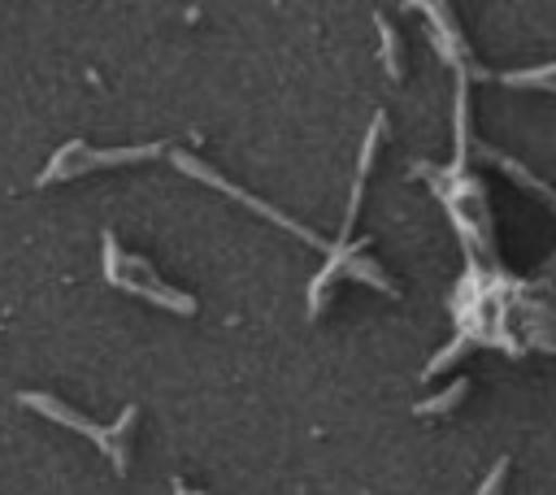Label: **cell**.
<instances>
[{
    "mask_svg": "<svg viewBox=\"0 0 556 495\" xmlns=\"http://www.w3.org/2000/svg\"><path fill=\"white\" fill-rule=\"evenodd\" d=\"M465 391H469V382H465V378H456V382H452L443 395H434V399H421V404H417V412H447V408H452V404H456Z\"/></svg>",
    "mask_w": 556,
    "mask_h": 495,
    "instance_id": "8992f818",
    "label": "cell"
},
{
    "mask_svg": "<svg viewBox=\"0 0 556 495\" xmlns=\"http://www.w3.org/2000/svg\"><path fill=\"white\" fill-rule=\"evenodd\" d=\"M174 495H204V491H191V486H182V482H174Z\"/></svg>",
    "mask_w": 556,
    "mask_h": 495,
    "instance_id": "52a82bcc",
    "label": "cell"
},
{
    "mask_svg": "<svg viewBox=\"0 0 556 495\" xmlns=\"http://www.w3.org/2000/svg\"><path fill=\"white\" fill-rule=\"evenodd\" d=\"M374 22H378V35H382V65H387V74H391V78H400V74H404V65H400V39H395V26H391L382 13H378Z\"/></svg>",
    "mask_w": 556,
    "mask_h": 495,
    "instance_id": "5b68a950",
    "label": "cell"
},
{
    "mask_svg": "<svg viewBox=\"0 0 556 495\" xmlns=\"http://www.w3.org/2000/svg\"><path fill=\"white\" fill-rule=\"evenodd\" d=\"M152 156H169L165 143H143V148H91L83 139H70L61 143L48 165L39 169V187H52V182H65V178H78V174H91V169H113V165H135V161H152Z\"/></svg>",
    "mask_w": 556,
    "mask_h": 495,
    "instance_id": "3957f363",
    "label": "cell"
},
{
    "mask_svg": "<svg viewBox=\"0 0 556 495\" xmlns=\"http://www.w3.org/2000/svg\"><path fill=\"white\" fill-rule=\"evenodd\" d=\"M17 404H26L30 412H39V417H48V421H56V426L78 430L83 439H91V443L109 456V465H113L117 473H126V465H130V430H135V421H139V404H126L113 426H96L91 417H83L78 408L61 404V399L48 395V391H22Z\"/></svg>",
    "mask_w": 556,
    "mask_h": 495,
    "instance_id": "7a4b0ae2",
    "label": "cell"
},
{
    "mask_svg": "<svg viewBox=\"0 0 556 495\" xmlns=\"http://www.w3.org/2000/svg\"><path fill=\"white\" fill-rule=\"evenodd\" d=\"M100 252H104V282H109V287H117V291H126V295H139V300H148V304H156V308H165V313H178V317H191V313L200 308L195 295L169 287L143 256L122 252L113 230L100 234Z\"/></svg>",
    "mask_w": 556,
    "mask_h": 495,
    "instance_id": "6da1fadb",
    "label": "cell"
},
{
    "mask_svg": "<svg viewBox=\"0 0 556 495\" xmlns=\"http://www.w3.org/2000/svg\"><path fill=\"white\" fill-rule=\"evenodd\" d=\"M169 161H174V165H178L182 174H191V178H200V182H208V187H217V191H226L230 200H239V204H248V208H256L261 217H269V221H278V226H282V230H291L295 239H304V243H313V248H321L326 256L334 252V243H326V239H317L313 230H304V226H300L295 217H287L282 208H274V204H265L261 195H252V191H243V187H235L230 178H222L217 169H208V165H204L200 156H191V152H182V148H169Z\"/></svg>",
    "mask_w": 556,
    "mask_h": 495,
    "instance_id": "277c9868",
    "label": "cell"
}]
</instances>
